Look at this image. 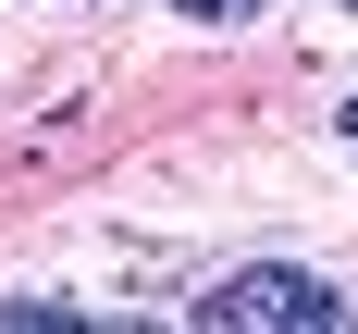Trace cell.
I'll use <instances>...</instances> for the list:
<instances>
[{"label": "cell", "mask_w": 358, "mask_h": 334, "mask_svg": "<svg viewBox=\"0 0 358 334\" xmlns=\"http://www.w3.org/2000/svg\"><path fill=\"white\" fill-rule=\"evenodd\" d=\"M185 25H248V13H272V0H173Z\"/></svg>", "instance_id": "7a4b0ae2"}, {"label": "cell", "mask_w": 358, "mask_h": 334, "mask_svg": "<svg viewBox=\"0 0 358 334\" xmlns=\"http://www.w3.org/2000/svg\"><path fill=\"white\" fill-rule=\"evenodd\" d=\"M198 322L210 334H334L346 322V285L296 272V260H248V272H222V285L198 297Z\"/></svg>", "instance_id": "6da1fadb"}, {"label": "cell", "mask_w": 358, "mask_h": 334, "mask_svg": "<svg viewBox=\"0 0 358 334\" xmlns=\"http://www.w3.org/2000/svg\"><path fill=\"white\" fill-rule=\"evenodd\" d=\"M334 137H346V148H358V99H346V111H334Z\"/></svg>", "instance_id": "3957f363"}, {"label": "cell", "mask_w": 358, "mask_h": 334, "mask_svg": "<svg viewBox=\"0 0 358 334\" xmlns=\"http://www.w3.org/2000/svg\"><path fill=\"white\" fill-rule=\"evenodd\" d=\"M346 13H358V0H346Z\"/></svg>", "instance_id": "277c9868"}]
</instances>
